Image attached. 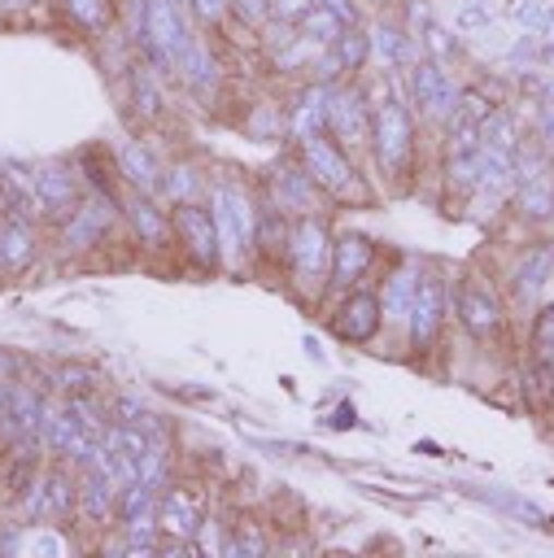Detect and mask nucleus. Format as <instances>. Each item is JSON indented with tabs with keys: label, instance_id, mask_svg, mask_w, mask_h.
<instances>
[{
	"label": "nucleus",
	"instance_id": "obj_18",
	"mask_svg": "<svg viewBox=\"0 0 554 558\" xmlns=\"http://www.w3.org/2000/svg\"><path fill=\"white\" fill-rule=\"evenodd\" d=\"M118 493H122V480L109 466L79 471V514H74V523L87 527V532L118 527Z\"/></svg>",
	"mask_w": 554,
	"mask_h": 558
},
{
	"label": "nucleus",
	"instance_id": "obj_7",
	"mask_svg": "<svg viewBox=\"0 0 554 558\" xmlns=\"http://www.w3.org/2000/svg\"><path fill=\"white\" fill-rule=\"evenodd\" d=\"M449 279L432 266H423L419 275V288H414V301H410V314H406V344L414 357H427L441 349L445 340V327H449Z\"/></svg>",
	"mask_w": 554,
	"mask_h": 558
},
{
	"label": "nucleus",
	"instance_id": "obj_5",
	"mask_svg": "<svg viewBox=\"0 0 554 558\" xmlns=\"http://www.w3.org/2000/svg\"><path fill=\"white\" fill-rule=\"evenodd\" d=\"M292 148L301 153L310 179L318 183V192H323L327 201H336V205H362V201L375 196V192L366 187V174L353 166V153L340 148L332 135H310V140H301V144H292Z\"/></svg>",
	"mask_w": 554,
	"mask_h": 558
},
{
	"label": "nucleus",
	"instance_id": "obj_3",
	"mask_svg": "<svg viewBox=\"0 0 554 558\" xmlns=\"http://www.w3.org/2000/svg\"><path fill=\"white\" fill-rule=\"evenodd\" d=\"M449 314L458 331L475 344H497L510 331V301L484 270H458L449 279Z\"/></svg>",
	"mask_w": 554,
	"mask_h": 558
},
{
	"label": "nucleus",
	"instance_id": "obj_50",
	"mask_svg": "<svg viewBox=\"0 0 554 558\" xmlns=\"http://www.w3.org/2000/svg\"><path fill=\"white\" fill-rule=\"evenodd\" d=\"M179 4H183V0H179Z\"/></svg>",
	"mask_w": 554,
	"mask_h": 558
},
{
	"label": "nucleus",
	"instance_id": "obj_34",
	"mask_svg": "<svg viewBox=\"0 0 554 558\" xmlns=\"http://www.w3.org/2000/svg\"><path fill=\"white\" fill-rule=\"evenodd\" d=\"M57 9L83 35H105L118 17V0H57Z\"/></svg>",
	"mask_w": 554,
	"mask_h": 558
},
{
	"label": "nucleus",
	"instance_id": "obj_32",
	"mask_svg": "<svg viewBox=\"0 0 554 558\" xmlns=\"http://www.w3.org/2000/svg\"><path fill=\"white\" fill-rule=\"evenodd\" d=\"M480 144L502 148V153H519V148L528 144V126H523V118L502 100V105L484 118V126H480Z\"/></svg>",
	"mask_w": 554,
	"mask_h": 558
},
{
	"label": "nucleus",
	"instance_id": "obj_29",
	"mask_svg": "<svg viewBox=\"0 0 554 558\" xmlns=\"http://www.w3.org/2000/svg\"><path fill=\"white\" fill-rule=\"evenodd\" d=\"M74 170H79V179H83V187H87V192L122 196V174H118L113 148H79Z\"/></svg>",
	"mask_w": 554,
	"mask_h": 558
},
{
	"label": "nucleus",
	"instance_id": "obj_19",
	"mask_svg": "<svg viewBox=\"0 0 554 558\" xmlns=\"http://www.w3.org/2000/svg\"><path fill=\"white\" fill-rule=\"evenodd\" d=\"M170 78H174L188 96H196V100H214L218 87H222V57H218L214 35H201V31H196Z\"/></svg>",
	"mask_w": 554,
	"mask_h": 558
},
{
	"label": "nucleus",
	"instance_id": "obj_11",
	"mask_svg": "<svg viewBox=\"0 0 554 558\" xmlns=\"http://www.w3.org/2000/svg\"><path fill=\"white\" fill-rule=\"evenodd\" d=\"M170 218H174V253H183L188 266L196 270H222V240L214 209L205 201H183L170 205Z\"/></svg>",
	"mask_w": 554,
	"mask_h": 558
},
{
	"label": "nucleus",
	"instance_id": "obj_37",
	"mask_svg": "<svg viewBox=\"0 0 554 558\" xmlns=\"http://www.w3.org/2000/svg\"><path fill=\"white\" fill-rule=\"evenodd\" d=\"M266 549H270V536L262 532V523L253 519L222 523V554H266Z\"/></svg>",
	"mask_w": 554,
	"mask_h": 558
},
{
	"label": "nucleus",
	"instance_id": "obj_15",
	"mask_svg": "<svg viewBox=\"0 0 554 558\" xmlns=\"http://www.w3.org/2000/svg\"><path fill=\"white\" fill-rule=\"evenodd\" d=\"M26 183H31L39 222H48V227H61L79 209V201L87 192L83 179H79V170H74V161H39Z\"/></svg>",
	"mask_w": 554,
	"mask_h": 558
},
{
	"label": "nucleus",
	"instance_id": "obj_17",
	"mask_svg": "<svg viewBox=\"0 0 554 558\" xmlns=\"http://www.w3.org/2000/svg\"><path fill=\"white\" fill-rule=\"evenodd\" d=\"M380 266V244L362 231H336L332 240V275H327V301L366 283L371 270Z\"/></svg>",
	"mask_w": 554,
	"mask_h": 558
},
{
	"label": "nucleus",
	"instance_id": "obj_8",
	"mask_svg": "<svg viewBox=\"0 0 554 558\" xmlns=\"http://www.w3.org/2000/svg\"><path fill=\"white\" fill-rule=\"evenodd\" d=\"M22 514L31 523H52V527L74 523V514H79V471L70 462L48 458V466L35 475L31 493L22 497Z\"/></svg>",
	"mask_w": 554,
	"mask_h": 558
},
{
	"label": "nucleus",
	"instance_id": "obj_10",
	"mask_svg": "<svg viewBox=\"0 0 554 558\" xmlns=\"http://www.w3.org/2000/svg\"><path fill=\"white\" fill-rule=\"evenodd\" d=\"M401 78H406V100L414 105L419 122H432L441 131L449 122V113L458 109V96H462V83L454 78V70L419 57L410 70H401Z\"/></svg>",
	"mask_w": 554,
	"mask_h": 558
},
{
	"label": "nucleus",
	"instance_id": "obj_23",
	"mask_svg": "<svg viewBox=\"0 0 554 558\" xmlns=\"http://www.w3.org/2000/svg\"><path fill=\"white\" fill-rule=\"evenodd\" d=\"M506 209L515 222H523L528 231H550L554 227V170L541 179H523L510 187Z\"/></svg>",
	"mask_w": 554,
	"mask_h": 558
},
{
	"label": "nucleus",
	"instance_id": "obj_22",
	"mask_svg": "<svg viewBox=\"0 0 554 558\" xmlns=\"http://www.w3.org/2000/svg\"><path fill=\"white\" fill-rule=\"evenodd\" d=\"M113 161H118V174H122V192H153V196H161L166 161L153 153L148 140H122L113 148Z\"/></svg>",
	"mask_w": 554,
	"mask_h": 558
},
{
	"label": "nucleus",
	"instance_id": "obj_27",
	"mask_svg": "<svg viewBox=\"0 0 554 558\" xmlns=\"http://www.w3.org/2000/svg\"><path fill=\"white\" fill-rule=\"evenodd\" d=\"M205 187H209V174L201 161L192 157H170L166 170H161V201L166 205H183V201H205Z\"/></svg>",
	"mask_w": 554,
	"mask_h": 558
},
{
	"label": "nucleus",
	"instance_id": "obj_31",
	"mask_svg": "<svg viewBox=\"0 0 554 558\" xmlns=\"http://www.w3.org/2000/svg\"><path fill=\"white\" fill-rule=\"evenodd\" d=\"M528 105H532V113H528V135H532L541 148L554 153V78H545L541 70H537L532 83H528Z\"/></svg>",
	"mask_w": 554,
	"mask_h": 558
},
{
	"label": "nucleus",
	"instance_id": "obj_21",
	"mask_svg": "<svg viewBox=\"0 0 554 558\" xmlns=\"http://www.w3.org/2000/svg\"><path fill=\"white\" fill-rule=\"evenodd\" d=\"M205 497L188 484H166L161 488V506H157V523H161V536H174V541H192L196 527L205 523Z\"/></svg>",
	"mask_w": 554,
	"mask_h": 558
},
{
	"label": "nucleus",
	"instance_id": "obj_33",
	"mask_svg": "<svg viewBox=\"0 0 554 558\" xmlns=\"http://www.w3.org/2000/svg\"><path fill=\"white\" fill-rule=\"evenodd\" d=\"M419 48H423V57H427V61H436V65L454 70V65L467 57V35H462V31H454L449 22H432V26L419 35Z\"/></svg>",
	"mask_w": 554,
	"mask_h": 558
},
{
	"label": "nucleus",
	"instance_id": "obj_4",
	"mask_svg": "<svg viewBox=\"0 0 554 558\" xmlns=\"http://www.w3.org/2000/svg\"><path fill=\"white\" fill-rule=\"evenodd\" d=\"M257 192L240 179H222V174H209V187H205V205L214 209V222H218V240H222V266L227 270H240L253 262V222H257Z\"/></svg>",
	"mask_w": 554,
	"mask_h": 558
},
{
	"label": "nucleus",
	"instance_id": "obj_9",
	"mask_svg": "<svg viewBox=\"0 0 554 558\" xmlns=\"http://www.w3.org/2000/svg\"><path fill=\"white\" fill-rule=\"evenodd\" d=\"M262 201H270L288 218H310V214H323V201L327 196L318 192V183L310 179L301 153L292 148V153L275 157V166L262 174Z\"/></svg>",
	"mask_w": 554,
	"mask_h": 558
},
{
	"label": "nucleus",
	"instance_id": "obj_47",
	"mask_svg": "<svg viewBox=\"0 0 554 558\" xmlns=\"http://www.w3.org/2000/svg\"><path fill=\"white\" fill-rule=\"evenodd\" d=\"M541 74L554 78V48H545V57H541Z\"/></svg>",
	"mask_w": 554,
	"mask_h": 558
},
{
	"label": "nucleus",
	"instance_id": "obj_40",
	"mask_svg": "<svg viewBox=\"0 0 554 558\" xmlns=\"http://www.w3.org/2000/svg\"><path fill=\"white\" fill-rule=\"evenodd\" d=\"M183 9L192 13V22L201 31H227L231 26V0H183Z\"/></svg>",
	"mask_w": 554,
	"mask_h": 558
},
{
	"label": "nucleus",
	"instance_id": "obj_26",
	"mask_svg": "<svg viewBox=\"0 0 554 558\" xmlns=\"http://www.w3.org/2000/svg\"><path fill=\"white\" fill-rule=\"evenodd\" d=\"M292 222L284 209H275L270 201H257V222H253V257L266 262V266H284V253H288V235H292Z\"/></svg>",
	"mask_w": 554,
	"mask_h": 558
},
{
	"label": "nucleus",
	"instance_id": "obj_1",
	"mask_svg": "<svg viewBox=\"0 0 554 558\" xmlns=\"http://www.w3.org/2000/svg\"><path fill=\"white\" fill-rule=\"evenodd\" d=\"M366 153L388 183H397V187L414 183V174H419V113L406 100V92H397L371 109V148Z\"/></svg>",
	"mask_w": 554,
	"mask_h": 558
},
{
	"label": "nucleus",
	"instance_id": "obj_41",
	"mask_svg": "<svg viewBox=\"0 0 554 558\" xmlns=\"http://www.w3.org/2000/svg\"><path fill=\"white\" fill-rule=\"evenodd\" d=\"M270 0H231V22H240L249 35H257L270 22Z\"/></svg>",
	"mask_w": 554,
	"mask_h": 558
},
{
	"label": "nucleus",
	"instance_id": "obj_42",
	"mask_svg": "<svg viewBox=\"0 0 554 558\" xmlns=\"http://www.w3.org/2000/svg\"><path fill=\"white\" fill-rule=\"evenodd\" d=\"M397 17H401V26H406L410 35H423V31L436 22V13H432V0H401Z\"/></svg>",
	"mask_w": 554,
	"mask_h": 558
},
{
	"label": "nucleus",
	"instance_id": "obj_13",
	"mask_svg": "<svg viewBox=\"0 0 554 558\" xmlns=\"http://www.w3.org/2000/svg\"><path fill=\"white\" fill-rule=\"evenodd\" d=\"M122 222V196H109V192H83L79 209L57 227L61 235V248L70 253H87V248H100Z\"/></svg>",
	"mask_w": 554,
	"mask_h": 558
},
{
	"label": "nucleus",
	"instance_id": "obj_44",
	"mask_svg": "<svg viewBox=\"0 0 554 558\" xmlns=\"http://www.w3.org/2000/svg\"><path fill=\"white\" fill-rule=\"evenodd\" d=\"M310 9H314V0H270V13H275L279 22H292V26H297Z\"/></svg>",
	"mask_w": 554,
	"mask_h": 558
},
{
	"label": "nucleus",
	"instance_id": "obj_45",
	"mask_svg": "<svg viewBox=\"0 0 554 558\" xmlns=\"http://www.w3.org/2000/svg\"><path fill=\"white\" fill-rule=\"evenodd\" d=\"M39 0H0V17H9V13H31Z\"/></svg>",
	"mask_w": 554,
	"mask_h": 558
},
{
	"label": "nucleus",
	"instance_id": "obj_24",
	"mask_svg": "<svg viewBox=\"0 0 554 558\" xmlns=\"http://www.w3.org/2000/svg\"><path fill=\"white\" fill-rule=\"evenodd\" d=\"M310 135H327V83H301L288 105V140L301 144Z\"/></svg>",
	"mask_w": 554,
	"mask_h": 558
},
{
	"label": "nucleus",
	"instance_id": "obj_12",
	"mask_svg": "<svg viewBox=\"0 0 554 558\" xmlns=\"http://www.w3.org/2000/svg\"><path fill=\"white\" fill-rule=\"evenodd\" d=\"M327 327H332V336H336L340 344H353V349L371 344V340L388 327V323H384V305H380V288L358 283V288L332 296Z\"/></svg>",
	"mask_w": 554,
	"mask_h": 558
},
{
	"label": "nucleus",
	"instance_id": "obj_48",
	"mask_svg": "<svg viewBox=\"0 0 554 558\" xmlns=\"http://www.w3.org/2000/svg\"><path fill=\"white\" fill-rule=\"evenodd\" d=\"M0 275H4V262H0Z\"/></svg>",
	"mask_w": 554,
	"mask_h": 558
},
{
	"label": "nucleus",
	"instance_id": "obj_46",
	"mask_svg": "<svg viewBox=\"0 0 554 558\" xmlns=\"http://www.w3.org/2000/svg\"><path fill=\"white\" fill-rule=\"evenodd\" d=\"M332 427H353V410L345 405V410H336V418H327Z\"/></svg>",
	"mask_w": 554,
	"mask_h": 558
},
{
	"label": "nucleus",
	"instance_id": "obj_28",
	"mask_svg": "<svg viewBox=\"0 0 554 558\" xmlns=\"http://www.w3.org/2000/svg\"><path fill=\"white\" fill-rule=\"evenodd\" d=\"M502 22L554 48V0H502Z\"/></svg>",
	"mask_w": 554,
	"mask_h": 558
},
{
	"label": "nucleus",
	"instance_id": "obj_39",
	"mask_svg": "<svg viewBox=\"0 0 554 558\" xmlns=\"http://www.w3.org/2000/svg\"><path fill=\"white\" fill-rule=\"evenodd\" d=\"M297 31H301L305 39H314L318 48H332V44H336V39H340L349 26H340V22H336L332 13H323V9H310V13L297 22Z\"/></svg>",
	"mask_w": 554,
	"mask_h": 558
},
{
	"label": "nucleus",
	"instance_id": "obj_25",
	"mask_svg": "<svg viewBox=\"0 0 554 558\" xmlns=\"http://www.w3.org/2000/svg\"><path fill=\"white\" fill-rule=\"evenodd\" d=\"M419 275H423L419 262H393V266L380 275V305H384V323H388V327H406V314H410Z\"/></svg>",
	"mask_w": 554,
	"mask_h": 558
},
{
	"label": "nucleus",
	"instance_id": "obj_2",
	"mask_svg": "<svg viewBox=\"0 0 554 558\" xmlns=\"http://www.w3.org/2000/svg\"><path fill=\"white\" fill-rule=\"evenodd\" d=\"M332 240L336 231L327 227L323 214L297 218L292 235H288V253H284V283L297 301L305 305H323L327 301V275H332Z\"/></svg>",
	"mask_w": 554,
	"mask_h": 558
},
{
	"label": "nucleus",
	"instance_id": "obj_49",
	"mask_svg": "<svg viewBox=\"0 0 554 558\" xmlns=\"http://www.w3.org/2000/svg\"><path fill=\"white\" fill-rule=\"evenodd\" d=\"M0 205H4V192H0Z\"/></svg>",
	"mask_w": 554,
	"mask_h": 558
},
{
	"label": "nucleus",
	"instance_id": "obj_6",
	"mask_svg": "<svg viewBox=\"0 0 554 558\" xmlns=\"http://www.w3.org/2000/svg\"><path fill=\"white\" fill-rule=\"evenodd\" d=\"M497 283H502L510 310L532 314V310L550 296V288H554V235H532V240H523V244L510 253V262L502 266V279H497Z\"/></svg>",
	"mask_w": 554,
	"mask_h": 558
},
{
	"label": "nucleus",
	"instance_id": "obj_16",
	"mask_svg": "<svg viewBox=\"0 0 554 558\" xmlns=\"http://www.w3.org/2000/svg\"><path fill=\"white\" fill-rule=\"evenodd\" d=\"M122 222L140 253H174V218L161 196L122 192Z\"/></svg>",
	"mask_w": 554,
	"mask_h": 558
},
{
	"label": "nucleus",
	"instance_id": "obj_38",
	"mask_svg": "<svg viewBox=\"0 0 554 558\" xmlns=\"http://www.w3.org/2000/svg\"><path fill=\"white\" fill-rule=\"evenodd\" d=\"M554 353V296H545L528 314V357H550Z\"/></svg>",
	"mask_w": 554,
	"mask_h": 558
},
{
	"label": "nucleus",
	"instance_id": "obj_20",
	"mask_svg": "<svg viewBox=\"0 0 554 558\" xmlns=\"http://www.w3.org/2000/svg\"><path fill=\"white\" fill-rule=\"evenodd\" d=\"M366 39H371V70H410L423 57L419 35H410L397 13H380L366 26Z\"/></svg>",
	"mask_w": 554,
	"mask_h": 558
},
{
	"label": "nucleus",
	"instance_id": "obj_14",
	"mask_svg": "<svg viewBox=\"0 0 554 558\" xmlns=\"http://www.w3.org/2000/svg\"><path fill=\"white\" fill-rule=\"evenodd\" d=\"M327 135L349 153L371 148V100L362 92V78L327 87Z\"/></svg>",
	"mask_w": 554,
	"mask_h": 558
},
{
	"label": "nucleus",
	"instance_id": "obj_36",
	"mask_svg": "<svg viewBox=\"0 0 554 558\" xmlns=\"http://www.w3.org/2000/svg\"><path fill=\"white\" fill-rule=\"evenodd\" d=\"M105 388V375L96 366H83V362H65L52 371V392L57 397H96Z\"/></svg>",
	"mask_w": 554,
	"mask_h": 558
},
{
	"label": "nucleus",
	"instance_id": "obj_43",
	"mask_svg": "<svg viewBox=\"0 0 554 558\" xmlns=\"http://www.w3.org/2000/svg\"><path fill=\"white\" fill-rule=\"evenodd\" d=\"M314 9L332 13L340 26H362V4L358 0H314Z\"/></svg>",
	"mask_w": 554,
	"mask_h": 558
},
{
	"label": "nucleus",
	"instance_id": "obj_30",
	"mask_svg": "<svg viewBox=\"0 0 554 558\" xmlns=\"http://www.w3.org/2000/svg\"><path fill=\"white\" fill-rule=\"evenodd\" d=\"M39 248V227L31 218H4L0 222V262L4 270H26Z\"/></svg>",
	"mask_w": 554,
	"mask_h": 558
},
{
	"label": "nucleus",
	"instance_id": "obj_35",
	"mask_svg": "<svg viewBox=\"0 0 554 558\" xmlns=\"http://www.w3.org/2000/svg\"><path fill=\"white\" fill-rule=\"evenodd\" d=\"M493 22H502V0H454V9H449V26L462 31L467 39H475Z\"/></svg>",
	"mask_w": 554,
	"mask_h": 558
}]
</instances>
